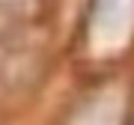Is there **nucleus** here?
Returning a JSON list of instances; mask_svg holds the SVG:
<instances>
[{
  "mask_svg": "<svg viewBox=\"0 0 134 125\" xmlns=\"http://www.w3.org/2000/svg\"><path fill=\"white\" fill-rule=\"evenodd\" d=\"M134 18V0H96L92 24L98 33H119Z\"/></svg>",
  "mask_w": 134,
  "mask_h": 125,
  "instance_id": "obj_1",
  "label": "nucleus"
}]
</instances>
